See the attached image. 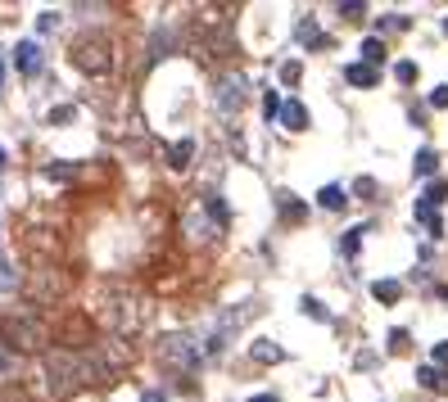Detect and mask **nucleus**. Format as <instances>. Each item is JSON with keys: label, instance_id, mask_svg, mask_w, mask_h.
<instances>
[{"label": "nucleus", "instance_id": "nucleus-20", "mask_svg": "<svg viewBox=\"0 0 448 402\" xmlns=\"http://www.w3.org/2000/svg\"><path fill=\"white\" fill-rule=\"evenodd\" d=\"M299 77H303V68H299L294 59H285V64H281V82H285V86H294Z\"/></svg>", "mask_w": 448, "mask_h": 402}, {"label": "nucleus", "instance_id": "nucleus-21", "mask_svg": "<svg viewBox=\"0 0 448 402\" xmlns=\"http://www.w3.org/2000/svg\"><path fill=\"white\" fill-rule=\"evenodd\" d=\"M263 113H268V118H281V95H276V91L263 95Z\"/></svg>", "mask_w": 448, "mask_h": 402}, {"label": "nucleus", "instance_id": "nucleus-2", "mask_svg": "<svg viewBox=\"0 0 448 402\" xmlns=\"http://www.w3.org/2000/svg\"><path fill=\"white\" fill-rule=\"evenodd\" d=\"M68 64L82 73H104L109 68V36L104 32H82L78 41L68 45Z\"/></svg>", "mask_w": 448, "mask_h": 402}, {"label": "nucleus", "instance_id": "nucleus-32", "mask_svg": "<svg viewBox=\"0 0 448 402\" xmlns=\"http://www.w3.org/2000/svg\"><path fill=\"white\" fill-rule=\"evenodd\" d=\"M0 86H5V59H0Z\"/></svg>", "mask_w": 448, "mask_h": 402}, {"label": "nucleus", "instance_id": "nucleus-24", "mask_svg": "<svg viewBox=\"0 0 448 402\" xmlns=\"http://www.w3.org/2000/svg\"><path fill=\"white\" fill-rule=\"evenodd\" d=\"M354 190H358L362 199H376V181H371V177H358V186H354Z\"/></svg>", "mask_w": 448, "mask_h": 402}, {"label": "nucleus", "instance_id": "nucleus-23", "mask_svg": "<svg viewBox=\"0 0 448 402\" xmlns=\"http://www.w3.org/2000/svg\"><path fill=\"white\" fill-rule=\"evenodd\" d=\"M389 352H407V330H389Z\"/></svg>", "mask_w": 448, "mask_h": 402}, {"label": "nucleus", "instance_id": "nucleus-34", "mask_svg": "<svg viewBox=\"0 0 448 402\" xmlns=\"http://www.w3.org/2000/svg\"><path fill=\"white\" fill-rule=\"evenodd\" d=\"M444 32H448V18H444Z\"/></svg>", "mask_w": 448, "mask_h": 402}, {"label": "nucleus", "instance_id": "nucleus-26", "mask_svg": "<svg viewBox=\"0 0 448 402\" xmlns=\"http://www.w3.org/2000/svg\"><path fill=\"white\" fill-rule=\"evenodd\" d=\"M340 14H345V18H362V14H367V5H340Z\"/></svg>", "mask_w": 448, "mask_h": 402}, {"label": "nucleus", "instance_id": "nucleus-12", "mask_svg": "<svg viewBox=\"0 0 448 402\" xmlns=\"http://www.w3.org/2000/svg\"><path fill=\"white\" fill-rule=\"evenodd\" d=\"M362 64H371V68H376V64H385V41L367 36V41H362Z\"/></svg>", "mask_w": 448, "mask_h": 402}, {"label": "nucleus", "instance_id": "nucleus-5", "mask_svg": "<svg viewBox=\"0 0 448 402\" xmlns=\"http://www.w3.org/2000/svg\"><path fill=\"white\" fill-rule=\"evenodd\" d=\"M41 64H45V54H41V45H36V41H23V45H18V73H23V77H36V73H41Z\"/></svg>", "mask_w": 448, "mask_h": 402}, {"label": "nucleus", "instance_id": "nucleus-3", "mask_svg": "<svg viewBox=\"0 0 448 402\" xmlns=\"http://www.w3.org/2000/svg\"><path fill=\"white\" fill-rule=\"evenodd\" d=\"M159 352H164V362L168 366H199V348L190 343V334H168L164 343H159Z\"/></svg>", "mask_w": 448, "mask_h": 402}, {"label": "nucleus", "instance_id": "nucleus-9", "mask_svg": "<svg viewBox=\"0 0 448 402\" xmlns=\"http://www.w3.org/2000/svg\"><path fill=\"white\" fill-rule=\"evenodd\" d=\"M417 385L435 389V394H448V375H444L440 366H421V371H417Z\"/></svg>", "mask_w": 448, "mask_h": 402}, {"label": "nucleus", "instance_id": "nucleus-33", "mask_svg": "<svg viewBox=\"0 0 448 402\" xmlns=\"http://www.w3.org/2000/svg\"><path fill=\"white\" fill-rule=\"evenodd\" d=\"M5 158H9V154H5V149H0V168H5Z\"/></svg>", "mask_w": 448, "mask_h": 402}, {"label": "nucleus", "instance_id": "nucleus-6", "mask_svg": "<svg viewBox=\"0 0 448 402\" xmlns=\"http://www.w3.org/2000/svg\"><path fill=\"white\" fill-rule=\"evenodd\" d=\"M345 82L358 86V91H371V86L380 82V73L371 68V64H349V68H345Z\"/></svg>", "mask_w": 448, "mask_h": 402}, {"label": "nucleus", "instance_id": "nucleus-7", "mask_svg": "<svg viewBox=\"0 0 448 402\" xmlns=\"http://www.w3.org/2000/svg\"><path fill=\"white\" fill-rule=\"evenodd\" d=\"M281 127H290V131H303V127H308V109H303L299 100L281 104Z\"/></svg>", "mask_w": 448, "mask_h": 402}, {"label": "nucleus", "instance_id": "nucleus-29", "mask_svg": "<svg viewBox=\"0 0 448 402\" xmlns=\"http://www.w3.org/2000/svg\"><path fill=\"white\" fill-rule=\"evenodd\" d=\"M140 402H168V398L159 394V389H150V394H140Z\"/></svg>", "mask_w": 448, "mask_h": 402}, {"label": "nucleus", "instance_id": "nucleus-22", "mask_svg": "<svg viewBox=\"0 0 448 402\" xmlns=\"http://www.w3.org/2000/svg\"><path fill=\"white\" fill-rule=\"evenodd\" d=\"M394 77H398V82H417V64H412V59L394 64Z\"/></svg>", "mask_w": 448, "mask_h": 402}, {"label": "nucleus", "instance_id": "nucleus-27", "mask_svg": "<svg viewBox=\"0 0 448 402\" xmlns=\"http://www.w3.org/2000/svg\"><path fill=\"white\" fill-rule=\"evenodd\" d=\"M431 104H435V109H448V86H440V91L431 95Z\"/></svg>", "mask_w": 448, "mask_h": 402}, {"label": "nucleus", "instance_id": "nucleus-1", "mask_svg": "<svg viewBox=\"0 0 448 402\" xmlns=\"http://www.w3.org/2000/svg\"><path fill=\"white\" fill-rule=\"evenodd\" d=\"M104 375H109V362L95 357V352H55L50 357V394L55 398H68Z\"/></svg>", "mask_w": 448, "mask_h": 402}, {"label": "nucleus", "instance_id": "nucleus-25", "mask_svg": "<svg viewBox=\"0 0 448 402\" xmlns=\"http://www.w3.org/2000/svg\"><path fill=\"white\" fill-rule=\"evenodd\" d=\"M14 285H18V276H14V271H9V267H5V262H0V290H14Z\"/></svg>", "mask_w": 448, "mask_h": 402}, {"label": "nucleus", "instance_id": "nucleus-4", "mask_svg": "<svg viewBox=\"0 0 448 402\" xmlns=\"http://www.w3.org/2000/svg\"><path fill=\"white\" fill-rule=\"evenodd\" d=\"M217 104H222V113H236L245 104V82L240 77H226L222 86H217Z\"/></svg>", "mask_w": 448, "mask_h": 402}, {"label": "nucleus", "instance_id": "nucleus-18", "mask_svg": "<svg viewBox=\"0 0 448 402\" xmlns=\"http://www.w3.org/2000/svg\"><path fill=\"white\" fill-rule=\"evenodd\" d=\"M299 308H303V317H312V321H331V312H326V308H321V303H317V299H303V303H299Z\"/></svg>", "mask_w": 448, "mask_h": 402}, {"label": "nucleus", "instance_id": "nucleus-14", "mask_svg": "<svg viewBox=\"0 0 448 402\" xmlns=\"http://www.w3.org/2000/svg\"><path fill=\"white\" fill-rule=\"evenodd\" d=\"M190 154H195V140H177V145H173V158H168V163H173V168H186Z\"/></svg>", "mask_w": 448, "mask_h": 402}, {"label": "nucleus", "instance_id": "nucleus-31", "mask_svg": "<svg viewBox=\"0 0 448 402\" xmlns=\"http://www.w3.org/2000/svg\"><path fill=\"white\" fill-rule=\"evenodd\" d=\"M9 366V352H0V371H5Z\"/></svg>", "mask_w": 448, "mask_h": 402}, {"label": "nucleus", "instance_id": "nucleus-11", "mask_svg": "<svg viewBox=\"0 0 448 402\" xmlns=\"http://www.w3.org/2000/svg\"><path fill=\"white\" fill-rule=\"evenodd\" d=\"M371 294H376V303H398L403 285H398V281H376V285H371Z\"/></svg>", "mask_w": 448, "mask_h": 402}, {"label": "nucleus", "instance_id": "nucleus-8", "mask_svg": "<svg viewBox=\"0 0 448 402\" xmlns=\"http://www.w3.org/2000/svg\"><path fill=\"white\" fill-rule=\"evenodd\" d=\"M317 204L326 208V213H340V208L349 204V195H345V186H321L317 190Z\"/></svg>", "mask_w": 448, "mask_h": 402}, {"label": "nucleus", "instance_id": "nucleus-17", "mask_svg": "<svg viewBox=\"0 0 448 402\" xmlns=\"http://www.w3.org/2000/svg\"><path fill=\"white\" fill-rule=\"evenodd\" d=\"M444 199H448V181H431V186H426V204H444Z\"/></svg>", "mask_w": 448, "mask_h": 402}, {"label": "nucleus", "instance_id": "nucleus-30", "mask_svg": "<svg viewBox=\"0 0 448 402\" xmlns=\"http://www.w3.org/2000/svg\"><path fill=\"white\" fill-rule=\"evenodd\" d=\"M250 402H281V398H272V394H259V398H250Z\"/></svg>", "mask_w": 448, "mask_h": 402}, {"label": "nucleus", "instance_id": "nucleus-13", "mask_svg": "<svg viewBox=\"0 0 448 402\" xmlns=\"http://www.w3.org/2000/svg\"><path fill=\"white\" fill-rule=\"evenodd\" d=\"M412 168H417V177H435V172H440V154H435V149H421Z\"/></svg>", "mask_w": 448, "mask_h": 402}, {"label": "nucleus", "instance_id": "nucleus-16", "mask_svg": "<svg viewBox=\"0 0 448 402\" xmlns=\"http://www.w3.org/2000/svg\"><path fill=\"white\" fill-rule=\"evenodd\" d=\"M362 231H367V226H358V231H349L345 240H340V253H345V258H354L358 248H362Z\"/></svg>", "mask_w": 448, "mask_h": 402}, {"label": "nucleus", "instance_id": "nucleus-10", "mask_svg": "<svg viewBox=\"0 0 448 402\" xmlns=\"http://www.w3.org/2000/svg\"><path fill=\"white\" fill-rule=\"evenodd\" d=\"M250 357H254V362H281V357H285V348H281V343H268V339H259V343L250 348Z\"/></svg>", "mask_w": 448, "mask_h": 402}, {"label": "nucleus", "instance_id": "nucleus-15", "mask_svg": "<svg viewBox=\"0 0 448 402\" xmlns=\"http://www.w3.org/2000/svg\"><path fill=\"white\" fill-rule=\"evenodd\" d=\"M73 118H78V109H73V104H59V109L45 113V122H50V127H64V122H73Z\"/></svg>", "mask_w": 448, "mask_h": 402}, {"label": "nucleus", "instance_id": "nucleus-28", "mask_svg": "<svg viewBox=\"0 0 448 402\" xmlns=\"http://www.w3.org/2000/svg\"><path fill=\"white\" fill-rule=\"evenodd\" d=\"M435 362H440V366H448V343H435Z\"/></svg>", "mask_w": 448, "mask_h": 402}, {"label": "nucleus", "instance_id": "nucleus-19", "mask_svg": "<svg viewBox=\"0 0 448 402\" xmlns=\"http://www.w3.org/2000/svg\"><path fill=\"white\" fill-rule=\"evenodd\" d=\"M276 204H281V213H285V217H294V222H299V217H303V204H294V199L285 195V190H281V195H276Z\"/></svg>", "mask_w": 448, "mask_h": 402}]
</instances>
